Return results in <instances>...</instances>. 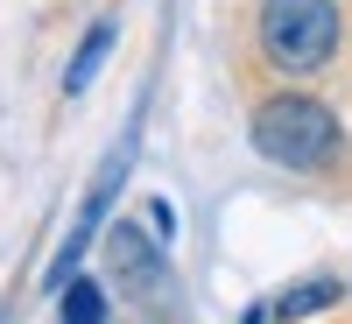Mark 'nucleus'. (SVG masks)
Instances as JSON below:
<instances>
[{
  "mask_svg": "<svg viewBox=\"0 0 352 324\" xmlns=\"http://www.w3.org/2000/svg\"><path fill=\"white\" fill-rule=\"evenodd\" d=\"M254 149L282 169H324L338 155V120H331V106L289 92V99H268L254 113Z\"/></svg>",
  "mask_w": 352,
  "mask_h": 324,
  "instance_id": "f257e3e1",
  "label": "nucleus"
},
{
  "mask_svg": "<svg viewBox=\"0 0 352 324\" xmlns=\"http://www.w3.org/2000/svg\"><path fill=\"white\" fill-rule=\"evenodd\" d=\"M261 50L282 71H317L338 50V8L331 0H268L261 8Z\"/></svg>",
  "mask_w": 352,
  "mask_h": 324,
  "instance_id": "f03ea898",
  "label": "nucleus"
},
{
  "mask_svg": "<svg viewBox=\"0 0 352 324\" xmlns=\"http://www.w3.org/2000/svg\"><path fill=\"white\" fill-rule=\"evenodd\" d=\"M127 162H134V149H113L106 162H99V176H92V191H85V204H78V226L64 233V247H56V261H50V289H64V275H78V261H85V247L99 240V219H106V204H113V191H120V176H127Z\"/></svg>",
  "mask_w": 352,
  "mask_h": 324,
  "instance_id": "7ed1b4c3",
  "label": "nucleus"
},
{
  "mask_svg": "<svg viewBox=\"0 0 352 324\" xmlns=\"http://www.w3.org/2000/svg\"><path fill=\"white\" fill-rule=\"evenodd\" d=\"M113 36H120V21H113V14H99L92 28H85V43L71 50V64H64V92H71V99H78V92H85V85H92V78H99V64H106Z\"/></svg>",
  "mask_w": 352,
  "mask_h": 324,
  "instance_id": "20e7f679",
  "label": "nucleus"
},
{
  "mask_svg": "<svg viewBox=\"0 0 352 324\" xmlns=\"http://www.w3.org/2000/svg\"><path fill=\"white\" fill-rule=\"evenodd\" d=\"M106 247H113V261H120V275H134V282L155 275V247H148V233H141V226H120Z\"/></svg>",
  "mask_w": 352,
  "mask_h": 324,
  "instance_id": "39448f33",
  "label": "nucleus"
},
{
  "mask_svg": "<svg viewBox=\"0 0 352 324\" xmlns=\"http://www.w3.org/2000/svg\"><path fill=\"white\" fill-rule=\"evenodd\" d=\"M56 296H64V324H99L106 317V289L99 282H64Z\"/></svg>",
  "mask_w": 352,
  "mask_h": 324,
  "instance_id": "423d86ee",
  "label": "nucleus"
},
{
  "mask_svg": "<svg viewBox=\"0 0 352 324\" xmlns=\"http://www.w3.org/2000/svg\"><path fill=\"white\" fill-rule=\"evenodd\" d=\"M331 296H338L331 282H303V289H289V296L275 303V317H310V310H324Z\"/></svg>",
  "mask_w": 352,
  "mask_h": 324,
  "instance_id": "0eeeda50",
  "label": "nucleus"
}]
</instances>
